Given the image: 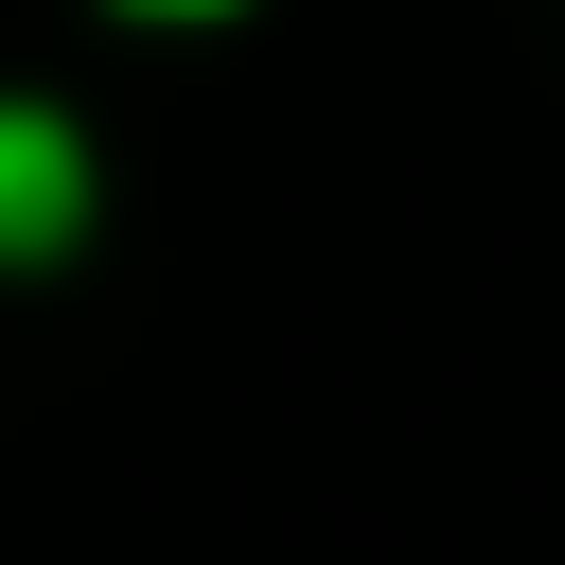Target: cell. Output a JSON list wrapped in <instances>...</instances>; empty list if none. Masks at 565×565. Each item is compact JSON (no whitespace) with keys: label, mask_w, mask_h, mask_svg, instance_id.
<instances>
[{"label":"cell","mask_w":565,"mask_h":565,"mask_svg":"<svg viewBox=\"0 0 565 565\" xmlns=\"http://www.w3.org/2000/svg\"><path fill=\"white\" fill-rule=\"evenodd\" d=\"M159 18H212V0H159Z\"/></svg>","instance_id":"obj_2"},{"label":"cell","mask_w":565,"mask_h":565,"mask_svg":"<svg viewBox=\"0 0 565 565\" xmlns=\"http://www.w3.org/2000/svg\"><path fill=\"white\" fill-rule=\"evenodd\" d=\"M88 212V159H71V124L53 106H0V247H53Z\"/></svg>","instance_id":"obj_1"}]
</instances>
